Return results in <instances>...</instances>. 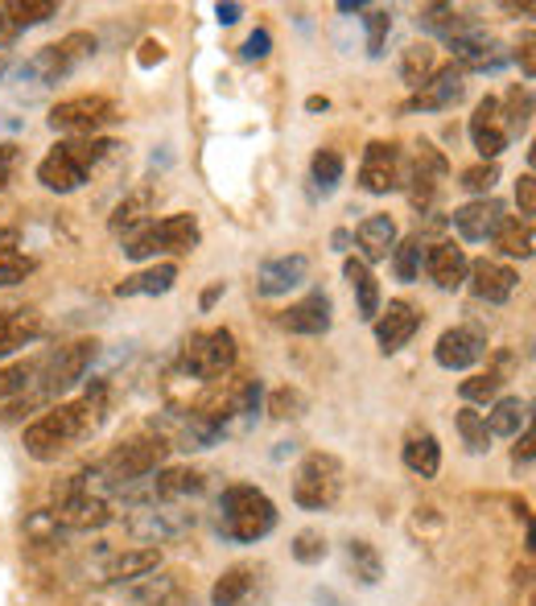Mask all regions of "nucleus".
I'll return each instance as SVG.
<instances>
[{
	"label": "nucleus",
	"mask_w": 536,
	"mask_h": 606,
	"mask_svg": "<svg viewBox=\"0 0 536 606\" xmlns=\"http://www.w3.org/2000/svg\"><path fill=\"white\" fill-rule=\"evenodd\" d=\"M269 55H273V34L269 29H252L248 41L240 46V58L243 62H264Z\"/></svg>",
	"instance_id": "nucleus-50"
},
{
	"label": "nucleus",
	"mask_w": 536,
	"mask_h": 606,
	"mask_svg": "<svg viewBox=\"0 0 536 606\" xmlns=\"http://www.w3.org/2000/svg\"><path fill=\"white\" fill-rule=\"evenodd\" d=\"M289 552H294L297 566H318V561H326V552H331V545H326V536L318 533V528H301V533L294 536V545H289Z\"/></svg>",
	"instance_id": "nucleus-42"
},
{
	"label": "nucleus",
	"mask_w": 536,
	"mask_h": 606,
	"mask_svg": "<svg viewBox=\"0 0 536 606\" xmlns=\"http://www.w3.org/2000/svg\"><path fill=\"white\" fill-rule=\"evenodd\" d=\"M496 182H500V166L496 162H483V166H471L463 174V190H471V194H479V199H491V190H496Z\"/></svg>",
	"instance_id": "nucleus-47"
},
{
	"label": "nucleus",
	"mask_w": 536,
	"mask_h": 606,
	"mask_svg": "<svg viewBox=\"0 0 536 606\" xmlns=\"http://www.w3.org/2000/svg\"><path fill=\"white\" fill-rule=\"evenodd\" d=\"M331 243L338 248V252H347V243H352V231H334Z\"/></svg>",
	"instance_id": "nucleus-60"
},
{
	"label": "nucleus",
	"mask_w": 536,
	"mask_h": 606,
	"mask_svg": "<svg viewBox=\"0 0 536 606\" xmlns=\"http://www.w3.org/2000/svg\"><path fill=\"white\" fill-rule=\"evenodd\" d=\"M58 520H55V512H29L25 515V536L34 540V545H55L58 540Z\"/></svg>",
	"instance_id": "nucleus-49"
},
{
	"label": "nucleus",
	"mask_w": 536,
	"mask_h": 606,
	"mask_svg": "<svg viewBox=\"0 0 536 606\" xmlns=\"http://www.w3.org/2000/svg\"><path fill=\"white\" fill-rule=\"evenodd\" d=\"M396 71H401V79H405V87L417 92L429 74L438 71V55H433V46H429V41H413V46H405V50H401V67H396Z\"/></svg>",
	"instance_id": "nucleus-32"
},
{
	"label": "nucleus",
	"mask_w": 536,
	"mask_h": 606,
	"mask_svg": "<svg viewBox=\"0 0 536 606\" xmlns=\"http://www.w3.org/2000/svg\"><path fill=\"white\" fill-rule=\"evenodd\" d=\"M503 219H508V211H503V202H496V199H475L454 211V227H458V236H463L466 243H487V239H496Z\"/></svg>",
	"instance_id": "nucleus-18"
},
{
	"label": "nucleus",
	"mask_w": 536,
	"mask_h": 606,
	"mask_svg": "<svg viewBox=\"0 0 536 606\" xmlns=\"http://www.w3.org/2000/svg\"><path fill=\"white\" fill-rule=\"evenodd\" d=\"M111 120H120V116H116V104L108 95H71L46 116V124L55 132H67V136H95L99 129H108Z\"/></svg>",
	"instance_id": "nucleus-9"
},
{
	"label": "nucleus",
	"mask_w": 536,
	"mask_h": 606,
	"mask_svg": "<svg viewBox=\"0 0 536 606\" xmlns=\"http://www.w3.org/2000/svg\"><path fill=\"white\" fill-rule=\"evenodd\" d=\"M55 520L62 533H99L111 524V503L104 496H92V491H74L58 503Z\"/></svg>",
	"instance_id": "nucleus-13"
},
{
	"label": "nucleus",
	"mask_w": 536,
	"mask_h": 606,
	"mask_svg": "<svg viewBox=\"0 0 536 606\" xmlns=\"http://www.w3.org/2000/svg\"><path fill=\"white\" fill-rule=\"evenodd\" d=\"M466 281H471L475 297L491 301V306L508 301V297L516 294V285H520V276L512 273L508 264H496V260H475V264H471V273H466Z\"/></svg>",
	"instance_id": "nucleus-22"
},
{
	"label": "nucleus",
	"mask_w": 536,
	"mask_h": 606,
	"mask_svg": "<svg viewBox=\"0 0 536 606\" xmlns=\"http://www.w3.org/2000/svg\"><path fill=\"white\" fill-rule=\"evenodd\" d=\"M401 459H405V466L417 478H438V471H442V445H438V438L429 429H413L405 438Z\"/></svg>",
	"instance_id": "nucleus-25"
},
{
	"label": "nucleus",
	"mask_w": 536,
	"mask_h": 606,
	"mask_svg": "<svg viewBox=\"0 0 536 606\" xmlns=\"http://www.w3.org/2000/svg\"><path fill=\"white\" fill-rule=\"evenodd\" d=\"M99 421H104V388L87 392L83 401H62L55 408H46L25 429V454L34 462H58L83 438H92Z\"/></svg>",
	"instance_id": "nucleus-1"
},
{
	"label": "nucleus",
	"mask_w": 536,
	"mask_h": 606,
	"mask_svg": "<svg viewBox=\"0 0 536 606\" xmlns=\"http://www.w3.org/2000/svg\"><path fill=\"white\" fill-rule=\"evenodd\" d=\"M148 211H153V190H136V194H129L111 211L108 227L111 231H132V227H141L148 219Z\"/></svg>",
	"instance_id": "nucleus-37"
},
{
	"label": "nucleus",
	"mask_w": 536,
	"mask_h": 606,
	"mask_svg": "<svg viewBox=\"0 0 536 606\" xmlns=\"http://www.w3.org/2000/svg\"><path fill=\"white\" fill-rule=\"evenodd\" d=\"M223 536L236 545H257L277 528V503L252 483H231L219 496Z\"/></svg>",
	"instance_id": "nucleus-3"
},
{
	"label": "nucleus",
	"mask_w": 536,
	"mask_h": 606,
	"mask_svg": "<svg viewBox=\"0 0 536 606\" xmlns=\"http://www.w3.org/2000/svg\"><path fill=\"white\" fill-rule=\"evenodd\" d=\"M41 334V313L37 310H9L0 313V359H9L13 350L34 343Z\"/></svg>",
	"instance_id": "nucleus-27"
},
{
	"label": "nucleus",
	"mask_w": 536,
	"mask_h": 606,
	"mask_svg": "<svg viewBox=\"0 0 536 606\" xmlns=\"http://www.w3.org/2000/svg\"><path fill=\"white\" fill-rule=\"evenodd\" d=\"M203 487H206L203 471H194V466H169V471H157V478H148V503L203 496Z\"/></svg>",
	"instance_id": "nucleus-23"
},
{
	"label": "nucleus",
	"mask_w": 536,
	"mask_h": 606,
	"mask_svg": "<svg viewBox=\"0 0 536 606\" xmlns=\"http://www.w3.org/2000/svg\"><path fill=\"white\" fill-rule=\"evenodd\" d=\"M343 276L352 281L355 306H359V318H364V322H376V313H380V281L371 276V269L359 257L343 260Z\"/></svg>",
	"instance_id": "nucleus-30"
},
{
	"label": "nucleus",
	"mask_w": 536,
	"mask_h": 606,
	"mask_svg": "<svg viewBox=\"0 0 536 606\" xmlns=\"http://www.w3.org/2000/svg\"><path fill=\"white\" fill-rule=\"evenodd\" d=\"M343 478H347V471L334 454H326V450L306 454L294 475V503L301 512H326L343 496Z\"/></svg>",
	"instance_id": "nucleus-5"
},
{
	"label": "nucleus",
	"mask_w": 536,
	"mask_h": 606,
	"mask_svg": "<svg viewBox=\"0 0 536 606\" xmlns=\"http://www.w3.org/2000/svg\"><path fill=\"white\" fill-rule=\"evenodd\" d=\"M13 162H17V145H0V190L13 178Z\"/></svg>",
	"instance_id": "nucleus-52"
},
{
	"label": "nucleus",
	"mask_w": 536,
	"mask_h": 606,
	"mask_svg": "<svg viewBox=\"0 0 536 606\" xmlns=\"http://www.w3.org/2000/svg\"><path fill=\"white\" fill-rule=\"evenodd\" d=\"M223 294H227V285H223V281H215V285H211V289L199 297V306H203V310H215V301H219Z\"/></svg>",
	"instance_id": "nucleus-56"
},
{
	"label": "nucleus",
	"mask_w": 536,
	"mask_h": 606,
	"mask_svg": "<svg viewBox=\"0 0 536 606\" xmlns=\"http://www.w3.org/2000/svg\"><path fill=\"white\" fill-rule=\"evenodd\" d=\"M306 408H310V396L301 388L285 384L277 392H269V417L273 421H297V417H306Z\"/></svg>",
	"instance_id": "nucleus-39"
},
{
	"label": "nucleus",
	"mask_w": 536,
	"mask_h": 606,
	"mask_svg": "<svg viewBox=\"0 0 536 606\" xmlns=\"http://www.w3.org/2000/svg\"><path fill=\"white\" fill-rule=\"evenodd\" d=\"M483 421H487V433H491V438H516L520 429L528 425V401L503 396V401L491 404V413H487Z\"/></svg>",
	"instance_id": "nucleus-31"
},
{
	"label": "nucleus",
	"mask_w": 536,
	"mask_h": 606,
	"mask_svg": "<svg viewBox=\"0 0 536 606\" xmlns=\"http://www.w3.org/2000/svg\"><path fill=\"white\" fill-rule=\"evenodd\" d=\"M4 25H9V13H4V4H0V34H4Z\"/></svg>",
	"instance_id": "nucleus-61"
},
{
	"label": "nucleus",
	"mask_w": 536,
	"mask_h": 606,
	"mask_svg": "<svg viewBox=\"0 0 536 606\" xmlns=\"http://www.w3.org/2000/svg\"><path fill=\"white\" fill-rule=\"evenodd\" d=\"M141 50H145V55H141V67H153V58H157V62H162V58H166V50H162V46H157V41H145V46H141Z\"/></svg>",
	"instance_id": "nucleus-57"
},
{
	"label": "nucleus",
	"mask_w": 536,
	"mask_h": 606,
	"mask_svg": "<svg viewBox=\"0 0 536 606\" xmlns=\"http://www.w3.org/2000/svg\"><path fill=\"white\" fill-rule=\"evenodd\" d=\"M95 50H99V37L87 34V29H74V34H67L62 41H55V46L37 50V55L21 67V79H34L41 87H46V83H58V79H67L79 62H87Z\"/></svg>",
	"instance_id": "nucleus-7"
},
{
	"label": "nucleus",
	"mask_w": 536,
	"mask_h": 606,
	"mask_svg": "<svg viewBox=\"0 0 536 606\" xmlns=\"http://www.w3.org/2000/svg\"><path fill=\"white\" fill-rule=\"evenodd\" d=\"M174 285H178V264L162 260V264H153L145 273L124 276V281L116 285V297H157V294H169Z\"/></svg>",
	"instance_id": "nucleus-29"
},
{
	"label": "nucleus",
	"mask_w": 536,
	"mask_h": 606,
	"mask_svg": "<svg viewBox=\"0 0 536 606\" xmlns=\"http://www.w3.org/2000/svg\"><path fill=\"white\" fill-rule=\"evenodd\" d=\"M454 425H458V433H463V445L471 450V454H487V450H491V433H487V421H483V413H475V408H458Z\"/></svg>",
	"instance_id": "nucleus-40"
},
{
	"label": "nucleus",
	"mask_w": 536,
	"mask_h": 606,
	"mask_svg": "<svg viewBox=\"0 0 536 606\" xmlns=\"http://www.w3.org/2000/svg\"><path fill=\"white\" fill-rule=\"evenodd\" d=\"M347 561H352V573L364 586H380V578H384V557H380V549H376L371 540H364V536L347 540Z\"/></svg>",
	"instance_id": "nucleus-33"
},
{
	"label": "nucleus",
	"mask_w": 536,
	"mask_h": 606,
	"mask_svg": "<svg viewBox=\"0 0 536 606\" xmlns=\"http://www.w3.org/2000/svg\"><path fill=\"white\" fill-rule=\"evenodd\" d=\"M496 248H500L503 257H520L528 260L533 257V223H520V219H503V227L496 231Z\"/></svg>",
	"instance_id": "nucleus-38"
},
{
	"label": "nucleus",
	"mask_w": 536,
	"mask_h": 606,
	"mask_svg": "<svg viewBox=\"0 0 536 606\" xmlns=\"http://www.w3.org/2000/svg\"><path fill=\"white\" fill-rule=\"evenodd\" d=\"M178 594V578L174 573H145L132 582V603L141 606H169V598Z\"/></svg>",
	"instance_id": "nucleus-36"
},
{
	"label": "nucleus",
	"mask_w": 536,
	"mask_h": 606,
	"mask_svg": "<svg viewBox=\"0 0 536 606\" xmlns=\"http://www.w3.org/2000/svg\"><path fill=\"white\" fill-rule=\"evenodd\" d=\"M417 326H421V310H417L413 301H405V297L389 301V310L376 313V343H380V355H396V350L417 334Z\"/></svg>",
	"instance_id": "nucleus-14"
},
{
	"label": "nucleus",
	"mask_w": 536,
	"mask_h": 606,
	"mask_svg": "<svg viewBox=\"0 0 536 606\" xmlns=\"http://www.w3.org/2000/svg\"><path fill=\"white\" fill-rule=\"evenodd\" d=\"M236 334L219 326V331H194L182 343V368L194 380H219L236 368Z\"/></svg>",
	"instance_id": "nucleus-8"
},
{
	"label": "nucleus",
	"mask_w": 536,
	"mask_h": 606,
	"mask_svg": "<svg viewBox=\"0 0 536 606\" xmlns=\"http://www.w3.org/2000/svg\"><path fill=\"white\" fill-rule=\"evenodd\" d=\"M95 350H99L95 338H83V343H71L67 350H58V359L46 371V396H58V392L79 384L87 376V368H92Z\"/></svg>",
	"instance_id": "nucleus-20"
},
{
	"label": "nucleus",
	"mask_w": 536,
	"mask_h": 606,
	"mask_svg": "<svg viewBox=\"0 0 536 606\" xmlns=\"http://www.w3.org/2000/svg\"><path fill=\"white\" fill-rule=\"evenodd\" d=\"M169 450H174V445H169L166 438H132V441H124V445H116L108 459L99 462L95 475L120 491V487H132V483H145V478L157 475L162 462L169 459Z\"/></svg>",
	"instance_id": "nucleus-4"
},
{
	"label": "nucleus",
	"mask_w": 536,
	"mask_h": 606,
	"mask_svg": "<svg viewBox=\"0 0 536 606\" xmlns=\"http://www.w3.org/2000/svg\"><path fill=\"white\" fill-rule=\"evenodd\" d=\"M516 202H520L524 223H533V215H536V178L533 174H524V178L516 182Z\"/></svg>",
	"instance_id": "nucleus-51"
},
{
	"label": "nucleus",
	"mask_w": 536,
	"mask_h": 606,
	"mask_svg": "<svg viewBox=\"0 0 536 606\" xmlns=\"http://www.w3.org/2000/svg\"><path fill=\"white\" fill-rule=\"evenodd\" d=\"M368 4L364 0H338V13H364Z\"/></svg>",
	"instance_id": "nucleus-59"
},
{
	"label": "nucleus",
	"mask_w": 536,
	"mask_h": 606,
	"mask_svg": "<svg viewBox=\"0 0 536 606\" xmlns=\"http://www.w3.org/2000/svg\"><path fill=\"white\" fill-rule=\"evenodd\" d=\"M466 25H475V21L463 17L454 4H426V9L417 13V29H426V34L454 37L458 29H466Z\"/></svg>",
	"instance_id": "nucleus-35"
},
{
	"label": "nucleus",
	"mask_w": 536,
	"mask_h": 606,
	"mask_svg": "<svg viewBox=\"0 0 536 606\" xmlns=\"http://www.w3.org/2000/svg\"><path fill=\"white\" fill-rule=\"evenodd\" d=\"M364 29H368V55L380 58L384 55V37H389V29H392V13L389 9H368Z\"/></svg>",
	"instance_id": "nucleus-48"
},
{
	"label": "nucleus",
	"mask_w": 536,
	"mask_h": 606,
	"mask_svg": "<svg viewBox=\"0 0 536 606\" xmlns=\"http://www.w3.org/2000/svg\"><path fill=\"white\" fill-rule=\"evenodd\" d=\"M533 425H524V433H520V445H516V462H524V466H533Z\"/></svg>",
	"instance_id": "nucleus-54"
},
{
	"label": "nucleus",
	"mask_w": 536,
	"mask_h": 606,
	"mask_svg": "<svg viewBox=\"0 0 536 606\" xmlns=\"http://www.w3.org/2000/svg\"><path fill=\"white\" fill-rule=\"evenodd\" d=\"M194 528V512H174V508H157V503H148L141 512L129 520V533L136 540H153V545H162V540H174V536H182Z\"/></svg>",
	"instance_id": "nucleus-15"
},
{
	"label": "nucleus",
	"mask_w": 536,
	"mask_h": 606,
	"mask_svg": "<svg viewBox=\"0 0 536 606\" xmlns=\"http://www.w3.org/2000/svg\"><path fill=\"white\" fill-rule=\"evenodd\" d=\"M516 62L524 67V79H533L536 74V62H533V37H524V46L516 50Z\"/></svg>",
	"instance_id": "nucleus-55"
},
{
	"label": "nucleus",
	"mask_w": 536,
	"mask_h": 606,
	"mask_svg": "<svg viewBox=\"0 0 536 606\" xmlns=\"http://www.w3.org/2000/svg\"><path fill=\"white\" fill-rule=\"evenodd\" d=\"M260 570L257 566H231L219 573V582L211 586V606H243L257 590Z\"/></svg>",
	"instance_id": "nucleus-28"
},
{
	"label": "nucleus",
	"mask_w": 536,
	"mask_h": 606,
	"mask_svg": "<svg viewBox=\"0 0 536 606\" xmlns=\"http://www.w3.org/2000/svg\"><path fill=\"white\" fill-rule=\"evenodd\" d=\"M34 376H37V364H13V368H0V401L29 392Z\"/></svg>",
	"instance_id": "nucleus-46"
},
{
	"label": "nucleus",
	"mask_w": 536,
	"mask_h": 606,
	"mask_svg": "<svg viewBox=\"0 0 536 606\" xmlns=\"http://www.w3.org/2000/svg\"><path fill=\"white\" fill-rule=\"evenodd\" d=\"M199 219L194 215H169L162 223H148L141 236H132L124 243V257L129 260H157V257H186V252H194L199 248Z\"/></svg>",
	"instance_id": "nucleus-6"
},
{
	"label": "nucleus",
	"mask_w": 536,
	"mask_h": 606,
	"mask_svg": "<svg viewBox=\"0 0 536 606\" xmlns=\"http://www.w3.org/2000/svg\"><path fill=\"white\" fill-rule=\"evenodd\" d=\"M408 178V169L401 166V145H384V141H371L368 153H364V169H359V186L368 194H389V190H401Z\"/></svg>",
	"instance_id": "nucleus-10"
},
{
	"label": "nucleus",
	"mask_w": 536,
	"mask_h": 606,
	"mask_svg": "<svg viewBox=\"0 0 536 606\" xmlns=\"http://www.w3.org/2000/svg\"><path fill=\"white\" fill-rule=\"evenodd\" d=\"M334 322V301L331 294H322V289H314V294H306L301 301H294L289 310L281 313V326L289 334H306V338H318V334H326Z\"/></svg>",
	"instance_id": "nucleus-17"
},
{
	"label": "nucleus",
	"mask_w": 536,
	"mask_h": 606,
	"mask_svg": "<svg viewBox=\"0 0 536 606\" xmlns=\"http://www.w3.org/2000/svg\"><path fill=\"white\" fill-rule=\"evenodd\" d=\"M355 243L364 252V264H376V260H389V252L396 248V219L392 215H368V219L355 227Z\"/></svg>",
	"instance_id": "nucleus-24"
},
{
	"label": "nucleus",
	"mask_w": 536,
	"mask_h": 606,
	"mask_svg": "<svg viewBox=\"0 0 536 606\" xmlns=\"http://www.w3.org/2000/svg\"><path fill=\"white\" fill-rule=\"evenodd\" d=\"M4 13H13L21 29H29V25H41V21L58 17V4L55 0H17V4H4Z\"/></svg>",
	"instance_id": "nucleus-44"
},
{
	"label": "nucleus",
	"mask_w": 536,
	"mask_h": 606,
	"mask_svg": "<svg viewBox=\"0 0 536 606\" xmlns=\"http://www.w3.org/2000/svg\"><path fill=\"white\" fill-rule=\"evenodd\" d=\"M37 264L25 252H17V236L13 231H0V289H13L25 276L34 273Z\"/></svg>",
	"instance_id": "nucleus-34"
},
{
	"label": "nucleus",
	"mask_w": 536,
	"mask_h": 606,
	"mask_svg": "<svg viewBox=\"0 0 536 606\" xmlns=\"http://www.w3.org/2000/svg\"><path fill=\"white\" fill-rule=\"evenodd\" d=\"M483 355H487V331H483V326H454V331H445L442 338H438V347H433V359H438V368H445V371L475 368Z\"/></svg>",
	"instance_id": "nucleus-12"
},
{
	"label": "nucleus",
	"mask_w": 536,
	"mask_h": 606,
	"mask_svg": "<svg viewBox=\"0 0 536 606\" xmlns=\"http://www.w3.org/2000/svg\"><path fill=\"white\" fill-rule=\"evenodd\" d=\"M157 566H162V552L153 549V545H145V549H124L108 561L104 582L124 586V582H136V578H145V573H157Z\"/></svg>",
	"instance_id": "nucleus-26"
},
{
	"label": "nucleus",
	"mask_w": 536,
	"mask_h": 606,
	"mask_svg": "<svg viewBox=\"0 0 536 606\" xmlns=\"http://www.w3.org/2000/svg\"><path fill=\"white\" fill-rule=\"evenodd\" d=\"M243 17V4H236V0H227V4H215V21H219V25H236V21Z\"/></svg>",
	"instance_id": "nucleus-53"
},
{
	"label": "nucleus",
	"mask_w": 536,
	"mask_h": 606,
	"mask_svg": "<svg viewBox=\"0 0 536 606\" xmlns=\"http://www.w3.org/2000/svg\"><path fill=\"white\" fill-rule=\"evenodd\" d=\"M500 388H503L500 371H487V376H471V380H463L458 392H463L466 404H487V401H496V396H500Z\"/></svg>",
	"instance_id": "nucleus-45"
},
{
	"label": "nucleus",
	"mask_w": 536,
	"mask_h": 606,
	"mask_svg": "<svg viewBox=\"0 0 536 606\" xmlns=\"http://www.w3.org/2000/svg\"><path fill=\"white\" fill-rule=\"evenodd\" d=\"M310 174H314L318 190L331 194L334 186L343 182V153H338V148H318L314 162H310Z\"/></svg>",
	"instance_id": "nucleus-41"
},
{
	"label": "nucleus",
	"mask_w": 536,
	"mask_h": 606,
	"mask_svg": "<svg viewBox=\"0 0 536 606\" xmlns=\"http://www.w3.org/2000/svg\"><path fill=\"white\" fill-rule=\"evenodd\" d=\"M426 273L429 281L445 289V294H454V289H463L466 285V273H471V260L458 243H433L426 252Z\"/></svg>",
	"instance_id": "nucleus-21"
},
{
	"label": "nucleus",
	"mask_w": 536,
	"mask_h": 606,
	"mask_svg": "<svg viewBox=\"0 0 536 606\" xmlns=\"http://www.w3.org/2000/svg\"><path fill=\"white\" fill-rule=\"evenodd\" d=\"M326 108H331L326 95H310V99H306V111H326Z\"/></svg>",
	"instance_id": "nucleus-58"
},
{
	"label": "nucleus",
	"mask_w": 536,
	"mask_h": 606,
	"mask_svg": "<svg viewBox=\"0 0 536 606\" xmlns=\"http://www.w3.org/2000/svg\"><path fill=\"white\" fill-rule=\"evenodd\" d=\"M466 132H471V145L479 148L483 162H496L503 148H508V129H503V111L496 95H487L479 108H475Z\"/></svg>",
	"instance_id": "nucleus-16"
},
{
	"label": "nucleus",
	"mask_w": 536,
	"mask_h": 606,
	"mask_svg": "<svg viewBox=\"0 0 536 606\" xmlns=\"http://www.w3.org/2000/svg\"><path fill=\"white\" fill-rule=\"evenodd\" d=\"M463 95H466V67L450 62V67L429 74L426 83L413 92L405 111H445V108H454Z\"/></svg>",
	"instance_id": "nucleus-11"
},
{
	"label": "nucleus",
	"mask_w": 536,
	"mask_h": 606,
	"mask_svg": "<svg viewBox=\"0 0 536 606\" xmlns=\"http://www.w3.org/2000/svg\"><path fill=\"white\" fill-rule=\"evenodd\" d=\"M111 136H71V141H58L41 162H37V182L46 186L50 194H71L79 186L92 178V169L116 153Z\"/></svg>",
	"instance_id": "nucleus-2"
},
{
	"label": "nucleus",
	"mask_w": 536,
	"mask_h": 606,
	"mask_svg": "<svg viewBox=\"0 0 536 606\" xmlns=\"http://www.w3.org/2000/svg\"><path fill=\"white\" fill-rule=\"evenodd\" d=\"M310 276V257L289 252V257H273L260 264L257 273V294L260 297H285L289 289H297Z\"/></svg>",
	"instance_id": "nucleus-19"
},
{
	"label": "nucleus",
	"mask_w": 536,
	"mask_h": 606,
	"mask_svg": "<svg viewBox=\"0 0 536 606\" xmlns=\"http://www.w3.org/2000/svg\"><path fill=\"white\" fill-rule=\"evenodd\" d=\"M426 243L421 239H405V243H396L392 248V269H396V281H405V285H413L417 281V273H421V252Z\"/></svg>",
	"instance_id": "nucleus-43"
}]
</instances>
